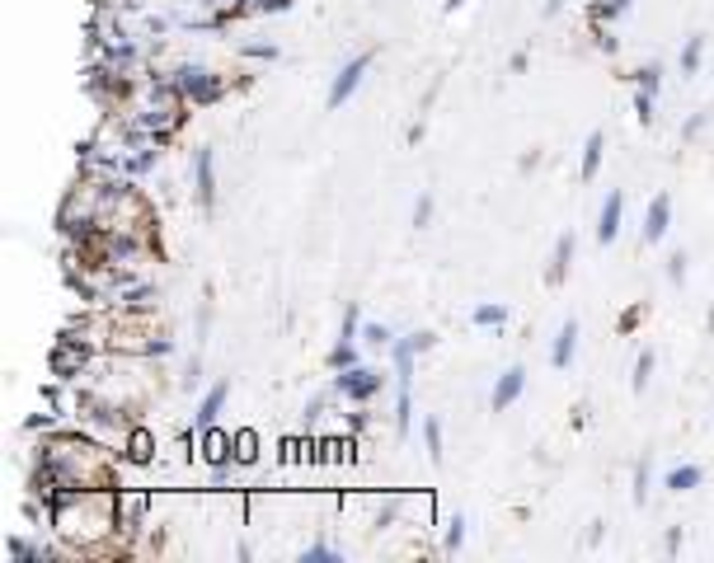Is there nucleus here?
Listing matches in <instances>:
<instances>
[{
  "label": "nucleus",
  "instance_id": "f257e3e1",
  "mask_svg": "<svg viewBox=\"0 0 714 563\" xmlns=\"http://www.w3.org/2000/svg\"><path fill=\"white\" fill-rule=\"evenodd\" d=\"M43 484L47 498L57 493H80V488H118V470L113 460L104 456V446L85 442L76 432H62L43 446Z\"/></svg>",
  "mask_w": 714,
  "mask_h": 563
},
{
  "label": "nucleus",
  "instance_id": "f03ea898",
  "mask_svg": "<svg viewBox=\"0 0 714 563\" xmlns=\"http://www.w3.org/2000/svg\"><path fill=\"white\" fill-rule=\"evenodd\" d=\"M170 85L188 108H212L231 94V80L217 76V71H207V66H179L170 76Z\"/></svg>",
  "mask_w": 714,
  "mask_h": 563
},
{
  "label": "nucleus",
  "instance_id": "7ed1b4c3",
  "mask_svg": "<svg viewBox=\"0 0 714 563\" xmlns=\"http://www.w3.org/2000/svg\"><path fill=\"white\" fill-rule=\"evenodd\" d=\"M372 61H376V47H362L357 57H348V61H343V66H339V76L329 80V94H325V108H329V113H339V108L348 104V99H353V94H357V85H362V76L372 71Z\"/></svg>",
  "mask_w": 714,
  "mask_h": 563
},
{
  "label": "nucleus",
  "instance_id": "20e7f679",
  "mask_svg": "<svg viewBox=\"0 0 714 563\" xmlns=\"http://www.w3.org/2000/svg\"><path fill=\"white\" fill-rule=\"evenodd\" d=\"M386 390V376L376 371V366H343V371H334V395L348 399V404H367V399H376Z\"/></svg>",
  "mask_w": 714,
  "mask_h": 563
},
{
  "label": "nucleus",
  "instance_id": "39448f33",
  "mask_svg": "<svg viewBox=\"0 0 714 563\" xmlns=\"http://www.w3.org/2000/svg\"><path fill=\"white\" fill-rule=\"evenodd\" d=\"M672 230V193H653V202L644 207V226H639V244L653 249V244H663Z\"/></svg>",
  "mask_w": 714,
  "mask_h": 563
},
{
  "label": "nucleus",
  "instance_id": "423d86ee",
  "mask_svg": "<svg viewBox=\"0 0 714 563\" xmlns=\"http://www.w3.org/2000/svg\"><path fill=\"white\" fill-rule=\"evenodd\" d=\"M193 193H198V207L202 212H217V155L212 146H198L193 151Z\"/></svg>",
  "mask_w": 714,
  "mask_h": 563
},
{
  "label": "nucleus",
  "instance_id": "0eeeda50",
  "mask_svg": "<svg viewBox=\"0 0 714 563\" xmlns=\"http://www.w3.org/2000/svg\"><path fill=\"white\" fill-rule=\"evenodd\" d=\"M574 249H578V235H574V230H559V235H555V249H550V268H545V287H564V282H569V268H574Z\"/></svg>",
  "mask_w": 714,
  "mask_h": 563
},
{
  "label": "nucleus",
  "instance_id": "6e6552de",
  "mask_svg": "<svg viewBox=\"0 0 714 563\" xmlns=\"http://www.w3.org/2000/svg\"><path fill=\"white\" fill-rule=\"evenodd\" d=\"M522 390H527V366H508V371L494 381V390H489V409L494 413L513 409L517 399H522Z\"/></svg>",
  "mask_w": 714,
  "mask_h": 563
},
{
  "label": "nucleus",
  "instance_id": "1a4fd4ad",
  "mask_svg": "<svg viewBox=\"0 0 714 563\" xmlns=\"http://www.w3.org/2000/svg\"><path fill=\"white\" fill-rule=\"evenodd\" d=\"M226 399H231V381H217L207 395H202L198 404V418H193V432H188V442H198V432H207V427H217L221 409H226Z\"/></svg>",
  "mask_w": 714,
  "mask_h": 563
},
{
  "label": "nucleus",
  "instance_id": "9d476101",
  "mask_svg": "<svg viewBox=\"0 0 714 563\" xmlns=\"http://www.w3.org/2000/svg\"><path fill=\"white\" fill-rule=\"evenodd\" d=\"M85 357H90V348H85L80 338H62V343H57V352H52V371H57L62 381H76L80 366H85Z\"/></svg>",
  "mask_w": 714,
  "mask_h": 563
},
{
  "label": "nucleus",
  "instance_id": "9b49d317",
  "mask_svg": "<svg viewBox=\"0 0 714 563\" xmlns=\"http://www.w3.org/2000/svg\"><path fill=\"white\" fill-rule=\"evenodd\" d=\"M625 221V193H606L602 212H597V244H616Z\"/></svg>",
  "mask_w": 714,
  "mask_h": 563
},
{
  "label": "nucleus",
  "instance_id": "f8f14e48",
  "mask_svg": "<svg viewBox=\"0 0 714 563\" xmlns=\"http://www.w3.org/2000/svg\"><path fill=\"white\" fill-rule=\"evenodd\" d=\"M574 357H578V320H564L555 343H550V366H555V371H569Z\"/></svg>",
  "mask_w": 714,
  "mask_h": 563
},
{
  "label": "nucleus",
  "instance_id": "ddd939ff",
  "mask_svg": "<svg viewBox=\"0 0 714 563\" xmlns=\"http://www.w3.org/2000/svg\"><path fill=\"white\" fill-rule=\"evenodd\" d=\"M602 155H606V132L597 127V132H588V141H583V165H578V179H583V183L597 179V169H602Z\"/></svg>",
  "mask_w": 714,
  "mask_h": 563
},
{
  "label": "nucleus",
  "instance_id": "4468645a",
  "mask_svg": "<svg viewBox=\"0 0 714 563\" xmlns=\"http://www.w3.org/2000/svg\"><path fill=\"white\" fill-rule=\"evenodd\" d=\"M705 484V470L700 465H677V470H668V479H663V488H672V493H691V488Z\"/></svg>",
  "mask_w": 714,
  "mask_h": 563
},
{
  "label": "nucleus",
  "instance_id": "2eb2a0df",
  "mask_svg": "<svg viewBox=\"0 0 714 563\" xmlns=\"http://www.w3.org/2000/svg\"><path fill=\"white\" fill-rule=\"evenodd\" d=\"M423 446H428V460L442 465L447 460V442H442V418H423Z\"/></svg>",
  "mask_w": 714,
  "mask_h": 563
},
{
  "label": "nucleus",
  "instance_id": "dca6fc26",
  "mask_svg": "<svg viewBox=\"0 0 714 563\" xmlns=\"http://www.w3.org/2000/svg\"><path fill=\"white\" fill-rule=\"evenodd\" d=\"M682 76H696L700 71V61H705V33H691V38H686L682 43Z\"/></svg>",
  "mask_w": 714,
  "mask_h": 563
},
{
  "label": "nucleus",
  "instance_id": "f3484780",
  "mask_svg": "<svg viewBox=\"0 0 714 563\" xmlns=\"http://www.w3.org/2000/svg\"><path fill=\"white\" fill-rule=\"evenodd\" d=\"M470 320L480 324V329H503L508 324V305H498V301H484L470 310Z\"/></svg>",
  "mask_w": 714,
  "mask_h": 563
},
{
  "label": "nucleus",
  "instance_id": "a211bd4d",
  "mask_svg": "<svg viewBox=\"0 0 714 563\" xmlns=\"http://www.w3.org/2000/svg\"><path fill=\"white\" fill-rule=\"evenodd\" d=\"M362 343H367V348H376V352H390L395 348V329H390V324H362Z\"/></svg>",
  "mask_w": 714,
  "mask_h": 563
},
{
  "label": "nucleus",
  "instance_id": "6ab92c4d",
  "mask_svg": "<svg viewBox=\"0 0 714 563\" xmlns=\"http://www.w3.org/2000/svg\"><path fill=\"white\" fill-rule=\"evenodd\" d=\"M649 488H653V460L644 456V460L635 465V507L649 503Z\"/></svg>",
  "mask_w": 714,
  "mask_h": 563
},
{
  "label": "nucleus",
  "instance_id": "aec40b11",
  "mask_svg": "<svg viewBox=\"0 0 714 563\" xmlns=\"http://www.w3.org/2000/svg\"><path fill=\"white\" fill-rule=\"evenodd\" d=\"M653 362H658V357H653L649 348L639 352V362H635V381H630V390H635V395H644V390H649V381H653Z\"/></svg>",
  "mask_w": 714,
  "mask_h": 563
},
{
  "label": "nucleus",
  "instance_id": "412c9836",
  "mask_svg": "<svg viewBox=\"0 0 714 563\" xmlns=\"http://www.w3.org/2000/svg\"><path fill=\"white\" fill-rule=\"evenodd\" d=\"M639 85V90H649V94H658V85H663V66L658 61H649V66H639L635 76H630Z\"/></svg>",
  "mask_w": 714,
  "mask_h": 563
},
{
  "label": "nucleus",
  "instance_id": "4be33fe9",
  "mask_svg": "<svg viewBox=\"0 0 714 563\" xmlns=\"http://www.w3.org/2000/svg\"><path fill=\"white\" fill-rule=\"evenodd\" d=\"M254 456H259V437H254V432H235V460H240V465H254Z\"/></svg>",
  "mask_w": 714,
  "mask_h": 563
},
{
  "label": "nucleus",
  "instance_id": "5701e85b",
  "mask_svg": "<svg viewBox=\"0 0 714 563\" xmlns=\"http://www.w3.org/2000/svg\"><path fill=\"white\" fill-rule=\"evenodd\" d=\"M343 366H357V343H334L329 348V371H343Z\"/></svg>",
  "mask_w": 714,
  "mask_h": 563
},
{
  "label": "nucleus",
  "instance_id": "b1692460",
  "mask_svg": "<svg viewBox=\"0 0 714 563\" xmlns=\"http://www.w3.org/2000/svg\"><path fill=\"white\" fill-rule=\"evenodd\" d=\"M466 545V517L456 512V517L447 521V540H442V549H461Z\"/></svg>",
  "mask_w": 714,
  "mask_h": 563
},
{
  "label": "nucleus",
  "instance_id": "393cba45",
  "mask_svg": "<svg viewBox=\"0 0 714 563\" xmlns=\"http://www.w3.org/2000/svg\"><path fill=\"white\" fill-rule=\"evenodd\" d=\"M686 263H691V259H686V249H672V254H668V282H677V287H682V282H686Z\"/></svg>",
  "mask_w": 714,
  "mask_h": 563
},
{
  "label": "nucleus",
  "instance_id": "a878e982",
  "mask_svg": "<svg viewBox=\"0 0 714 563\" xmlns=\"http://www.w3.org/2000/svg\"><path fill=\"white\" fill-rule=\"evenodd\" d=\"M705 127H710V113H705V108H700V113H691V118L682 122V141H696L700 132H705Z\"/></svg>",
  "mask_w": 714,
  "mask_h": 563
},
{
  "label": "nucleus",
  "instance_id": "bb28decb",
  "mask_svg": "<svg viewBox=\"0 0 714 563\" xmlns=\"http://www.w3.org/2000/svg\"><path fill=\"white\" fill-rule=\"evenodd\" d=\"M433 212H437V202H433V193H419V202H414V226H428L433 221Z\"/></svg>",
  "mask_w": 714,
  "mask_h": 563
},
{
  "label": "nucleus",
  "instance_id": "cd10ccee",
  "mask_svg": "<svg viewBox=\"0 0 714 563\" xmlns=\"http://www.w3.org/2000/svg\"><path fill=\"white\" fill-rule=\"evenodd\" d=\"M240 57H254V61H278V47H273V43H240Z\"/></svg>",
  "mask_w": 714,
  "mask_h": 563
},
{
  "label": "nucleus",
  "instance_id": "c85d7f7f",
  "mask_svg": "<svg viewBox=\"0 0 714 563\" xmlns=\"http://www.w3.org/2000/svg\"><path fill=\"white\" fill-rule=\"evenodd\" d=\"M320 559H343V549H334V545H311V549H301V563H320Z\"/></svg>",
  "mask_w": 714,
  "mask_h": 563
},
{
  "label": "nucleus",
  "instance_id": "c756f323",
  "mask_svg": "<svg viewBox=\"0 0 714 563\" xmlns=\"http://www.w3.org/2000/svg\"><path fill=\"white\" fill-rule=\"evenodd\" d=\"M127 451H132V460H141V465H146V460H151V437H146V432H132Z\"/></svg>",
  "mask_w": 714,
  "mask_h": 563
},
{
  "label": "nucleus",
  "instance_id": "7c9ffc66",
  "mask_svg": "<svg viewBox=\"0 0 714 563\" xmlns=\"http://www.w3.org/2000/svg\"><path fill=\"white\" fill-rule=\"evenodd\" d=\"M635 118L644 122V127L653 122V94H649V90H639V94H635Z\"/></svg>",
  "mask_w": 714,
  "mask_h": 563
},
{
  "label": "nucleus",
  "instance_id": "2f4dec72",
  "mask_svg": "<svg viewBox=\"0 0 714 563\" xmlns=\"http://www.w3.org/2000/svg\"><path fill=\"white\" fill-rule=\"evenodd\" d=\"M639 320H644V301H635V305H630V310H625L621 320H616V329H621V334H630V329H635Z\"/></svg>",
  "mask_w": 714,
  "mask_h": 563
},
{
  "label": "nucleus",
  "instance_id": "473e14b6",
  "mask_svg": "<svg viewBox=\"0 0 714 563\" xmlns=\"http://www.w3.org/2000/svg\"><path fill=\"white\" fill-rule=\"evenodd\" d=\"M254 10L259 15H282V10H292V0H254Z\"/></svg>",
  "mask_w": 714,
  "mask_h": 563
},
{
  "label": "nucleus",
  "instance_id": "72a5a7b5",
  "mask_svg": "<svg viewBox=\"0 0 714 563\" xmlns=\"http://www.w3.org/2000/svg\"><path fill=\"white\" fill-rule=\"evenodd\" d=\"M395 517H400V507H395V503H386L381 512H376V526H390Z\"/></svg>",
  "mask_w": 714,
  "mask_h": 563
},
{
  "label": "nucleus",
  "instance_id": "f704fd0d",
  "mask_svg": "<svg viewBox=\"0 0 714 563\" xmlns=\"http://www.w3.org/2000/svg\"><path fill=\"white\" fill-rule=\"evenodd\" d=\"M466 5H475V0H447V5H442V15H456V10H466Z\"/></svg>",
  "mask_w": 714,
  "mask_h": 563
},
{
  "label": "nucleus",
  "instance_id": "c9c22d12",
  "mask_svg": "<svg viewBox=\"0 0 714 563\" xmlns=\"http://www.w3.org/2000/svg\"><path fill=\"white\" fill-rule=\"evenodd\" d=\"M559 10H564V0H545V10H541V15H545V19H555Z\"/></svg>",
  "mask_w": 714,
  "mask_h": 563
},
{
  "label": "nucleus",
  "instance_id": "e433bc0d",
  "mask_svg": "<svg viewBox=\"0 0 714 563\" xmlns=\"http://www.w3.org/2000/svg\"><path fill=\"white\" fill-rule=\"evenodd\" d=\"M616 10H621V15L625 10H635V0H616Z\"/></svg>",
  "mask_w": 714,
  "mask_h": 563
},
{
  "label": "nucleus",
  "instance_id": "4c0bfd02",
  "mask_svg": "<svg viewBox=\"0 0 714 563\" xmlns=\"http://www.w3.org/2000/svg\"><path fill=\"white\" fill-rule=\"evenodd\" d=\"M705 334H714V305H710V320H705Z\"/></svg>",
  "mask_w": 714,
  "mask_h": 563
}]
</instances>
